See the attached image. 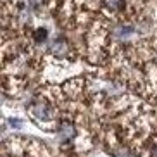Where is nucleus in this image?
<instances>
[{"label": "nucleus", "instance_id": "6", "mask_svg": "<svg viewBox=\"0 0 157 157\" xmlns=\"http://www.w3.org/2000/svg\"><path fill=\"white\" fill-rule=\"evenodd\" d=\"M28 2H29V5H31V7H40L45 0H28Z\"/></svg>", "mask_w": 157, "mask_h": 157}, {"label": "nucleus", "instance_id": "1", "mask_svg": "<svg viewBox=\"0 0 157 157\" xmlns=\"http://www.w3.org/2000/svg\"><path fill=\"white\" fill-rule=\"evenodd\" d=\"M31 112H33V116L35 117H38V119H42V121H45V119H48L50 117V112H48V105H47L45 102H35L31 105Z\"/></svg>", "mask_w": 157, "mask_h": 157}, {"label": "nucleus", "instance_id": "5", "mask_svg": "<svg viewBox=\"0 0 157 157\" xmlns=\"http://www.w3.org/2000/svg\"><path fill=\"white\" fill-rule=\"evenodd\" d=\"M47 36H48V31H47V28H36V29H33L31 38H33L36 43H43V42L47 40Z\"/></svg>", "mask_w": 157, "mask_h": 157}, {"label": "nucleus", "instance_id": "3", "mask_svg": "<svg viewBox=\"0 0 157 157\" xmlns=\"http://www.w3.org/2000/svg\"><path fill=\"white\" fill-rule=\"evenodd\" d=\"M52 52H54L56 56H66V54L69 52V43L64 42V40H57V42H54V45H52Z\"/></svg>", "mask_w": 157, "mask_h": 157}, {"label": "nucleus", "instance_id": "7", "mask_svg": "<svg viewBox=\"0 0 157 157\" xmlns=\"http://www.w3.org/2000/svg\"><path fill=\"white\" fill-rule=\"evenodd\" d=\"M154 157H157V145H155V148H154Z\"/></svg>", "mask_w": 157, "mask_h": 157}, {"label": "nucleus", "instance_id": "4", "mask_svg": "<svg viewBox=\"0 0 157 157\" xmlns=\"http://www.w3.org/2000/svg\"><path fill=\"white\" fill-rule=\"evenodd\" d=\"M59 133L64 136V138H71L74 135V126L73 123H69V121H62L59 124Z\"/></svg>", "mask_w": 157, "mask_h": 157}, {"label": "nucleus", "instance_id": "2", "mask_svg": "<svg viewBox=\"0 0 157 157\" xmlns=\"http://www.w3.org/2000/svg\"><path fill=\"white\" fill-rule=\"evenodd\" d=\"M102 4L111 12H119L124 9V0H102Z\"/></svg>", "mask_w": 157, "mask_h": 157}]
</instances>
